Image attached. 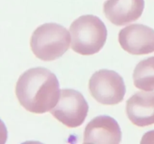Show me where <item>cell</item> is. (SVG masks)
Listing matches in <instances>:
<instances>
[{
	"label": "cell",
	"mask_w": 154,
	"mask_h": 144,
	"mask_svg": "<svg viewBox=\"0 0 154 144\" xmlns=\"http://www.w3.org/2000/svg\"><path fill=\"white\" fill-rule=\"evenodd\" d=\"M141 143H154V130L144 134Z\"/></svg>",
	"instance_id": "obj_11"
},
{
	"label": "cell",
	"mask_w": 154,
	"mask_h": 144,
	"mask_svg": "<svg viewBox=\"0 0 154 144\" xmlns=\"http://www.w3.org/2000/svg\"><path fill=\"white\" fill-rule=\"evenodd\" d=\"M57 76L45 68H32L20 76L15 93L21 106L30 112L42 114L57 105L60 96Z\"/></svg>",
	"instance_id": "obj_1"
},
{
	"label": "cell",
	"mask_w": 154,
	"mask_h": 144,
	"mask_svg": "<svg viewBox=\"0 0 154 144\" xmlns=\"http://www.w3.org/2000/svg\"><path fill=\"white\" fill-rule=\"evenodd\" d=\"M88 111V103L80 92L64 88L61 90L58 102L51 113L68 128H77L84 123Z\"/></svg>",
	"instance_id": "obj_5"
},
{
	"label": "cell",
	"mask_w": 154,
	"mask_h": 144,
	"mask_svg": "<svg viewBox=\"0 0 154 144\" xmlns=\"http://www.w3.org/2000/svg\"><path fill=\"white\" fill-rule=\"evenodd\" d=\"M89 90L93 98L105 105L120 103L126 94L123 77L114 70L102 69L95 72L89 81Z\"/></svg>",
	"instance_id": "obj_4"
},
{
	"label": "cell",
	"mask_w": 154,
	"mask_h": 144,
	"mask_svg": "<svg viewBox=\"0 0 154 144\" xmlns=\"http://www.w3.org/2000/svg\"><path fill=\"white\" fill-rule=\"evenodd\" d=\"M122 132L118 122L109 116H99L87 124L84 142L118 144L121 142Z\"/></svg>",
	"instance_id": "obj_7"
},
{
	"label": "cell",
	"mask_w": 154,
	"mask_h": 144,
	"mask_svg": "<svg viewBox=\"0 0 154 144\" xmlns=\"http://www.w3.org/2000/svg\"><path fill=\"white\" fill-rule=\"evenodd\" d=\"M119 43L132 55H145L154 52V29L143 24H132L119 32Z\"/></svg>",
	"instance_id": "obj_6"
},
{
	"label": "cell",
	"mask_w": 154,
	"mask_h": 144,
	"mask_svg": "<svg viewBox=\"0 0 154 144\" xmlns=\"http://www.w3.org/2000/svg\"><path fill=\"white\" fill-rule=\"evenodd\" d=\"M126 114L135 125L146 127L154 124V92H138L126 101Z\"/></svg>",
	"instance_id": "obj_9"
},
{
	"label": "cell",
	"mask_w": 154,
	"mask_h": 144,
	"mask_svg": "<svg viewBox=\"0 0 154 144\" xmlns=\"http://www.w3.org/2000/svg\"><path fill=\"white\" fill-rule=\"evenodd\" d=\"M134 85L144 91L154 90V56L143 59L135 67L133 73Z\"/></svg>",
	"instance_id": "obj_10"
},
{
	"label": "cell",
	"mask_w": 154,
	"mask_h": 144,
	"mask_svg": "<svg viewBox=\"0 0 154 144\" xmlns=\"http://www.w3.org/2000/svg\"><path fill=\"white\" fill-rule=\"evenodd\" d=\"M144 0H106L103 10L107 19L116 26H124L141 17Z\"/></svg>",
	"instance_id": "obj_8"
},
{
	"label": "cell",
	"mask_w": 154,
	"mask_h": 144,
	"mask_svg": "<svg viewBox=\"0 0 154 144\" xmlns=\"http://www.w3.org/2000/svg\"><path fill=\"white\" fill-rule=\"evenodd\" d=\"M72 49L81 55L90 56L99 52L105 45L108 31L98 16L83 15L70 26Z\"/></svg>",
	"instance_id": "obj_2"
},
{
	"label": "cell",
	"mask_w": 154,
	"mask_h": 144,
	"mask_svg": "<svg viewBox=\"0 0 154 144\" xmlns=\"http://www.w3.org/2000/svg\"><path fill=\"white\" fill-rule=\"evenodd\" d=\"M69 31L60 24L45 23L38 27L32 34L30 46L34 55L42 61H54L69 50Z\"/></svg>",
	"instance_id": "obj_3"
}]
</instances>
